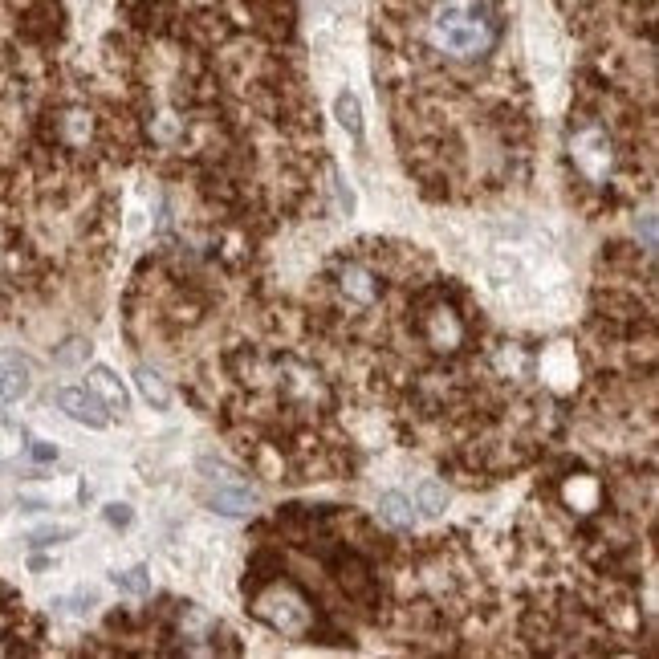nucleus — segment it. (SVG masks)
I'll return each mask as SVG.
<instances>
[{
    "label": "nucleus",
    "mask_w": 659,
    "mask_h": 659,
    "mask_svg": "<svg viewBox=\"0 0 659 659\" xmlns=\"http://www.w3.org/2000/svg\"><path fill=\"white\" fill-rule=\"evenodd\" d=\"M501 13L489 0H432L424 17V37L448 66H481L501 45Z\"/></svg>",
    "instance_id": "nucleus-1"
},
{
    "label": "nucleus",
    "mask_w": 659,
    "mask_h": 659,
    "mask_svg": "<svg viewBox=\"0 0 659 659\" xmlns=\"http://www.w3.org/2000/svg\"><path fill=\"white\" fill-rule=\"evenodd\" d=\"M57 407H62L74 424H86V428H106L110 424V411L102 407V399L90 387H62L57 391Z\"/></svg>",
    "instance_id": "nucleus-2"
},
{
    "label": "nucleus",
    "mask_w": 659,
    "mask_h": 659,
    "mask_svg": "<svg viewBox=\"0 0 659 659\" xmlns=\"http://www.w3.org/2000/svg\"><path fill=\"white\" fill-rule=\"evenodd\" d=\"M86 387L102 399V407H106L110 415H123V411H127V391H123V383L114 379V371H110V367H94V371H90V379H86Z\"/></svg>",
    "instance_id": "nucleus-3"
},
{
    "label": "nucleus",
    "mask_w": 659,
    "mask_h": 659,
    "mask_svg": "<svg viewBox=\"0 0 659 659\" xmlns=\"http://www.w3.org/2000/svg\"><path fill=\"white\" fill-rule=\"evenodd\" d=\"M33 379H29V367L17 363V358H9V363H0V407L9 403H21L29 395Z\"/></svg>",
    "instance_id": "nucleus-4"
},
{
    "label": "nucleus",
    "mask_w": 659,
    "mask_h": 659,
    "mask_svg": "<svg viewBox=\"0 0 659 659\" xmlns=\"http://www.w3.org/2000/svg\"><path fill=\"white\" fill-rule=\"evenodd\" d=\"M257 505V497L249 493V489H228V485H216V493H212V509L216 513H228V517H236V513H249Z\"/></svg>",
    "instance_id": "nucleus-5"
},
{
    "label": "nucleus",
    "mask_w": 659,
    "mask_h": 659,
    "mask_svg": "<svg viewBox=\"0 0 659 659\" xmlns=\"http://www.w3.org/2000/svg\"><path fill=\"white\" fill-rule=\"evenodd\" d=\"M379 517L391 521V525H399V529H411L415 525V509H411V501L403 493H383L379 497Z\"/></svg>",
    "instance_id": "nucleus-6"
},
{
    "label": "nucleus",
    "mask_w": 659,
    "mask_h": 659,
    "mask_svg": "<svg viewBox=\"0 0 659 659\" xmlns=\"http://www.w3.org/2000/svg\"><path fill=\"white\" fill-rule=\"evenodd\" d=\"M334 114H338V123L358 139L363 135V106H358V98L350 94V90H342L338 98H334Z\"/></svg>",
    "instance_id": "nucleus-7"
},
{
    "label": "nucleus",
    "mask_w": 659,
    "mask_h": 659,
    "mask_svg": "<svg viewBox=\"0 0 659 659\" xmlns=\"http://www.w3.org/2000/svg\"><path fill=\"white\" fill-rule=\"evenodd\" d=\"M415 509L444 513V509H448V489H444L440 481H419V485H415Z\"/></svg>",
    "instance_id": "nucleus-8"
},
{
    "label": "nucleus",
    "mask_w": 659,
    "mask_h": 659,
    "mask_svg": "<svg viewBox=\"0 0 659 659\" xmlns=\"http://www.w3.org/2000/svg\"><path fill=\"white\" fill-rule=\"evenodd\" d=\"M135 379H139V391H143V399H147V403H151L155 411H163V407L171 403V391H167V387L159 383V375H155V371L139 367V375H135Z\"/></svg>",
    "instance_id": "nucleus-9"
},
{
    "label": "nucleus",
    "mask_w": 659,
    "mask_h": 659,
    "mask_svg": "<svg viewBox=\"0 0 659 659\" xmlns=\"http://www.w3.org/2000/svg\"><path fill=\"white\" fill-rule=\"evenodd\" d=\"M114 586L127 590V594H147L151 590V574H147V566H135L127 574H114Z\"/></svg>",
    "instance_id": "nucleus-10"
},
{
    "label": "nucleus",
    "mask_w": 659,
    "mask_h": 659,
    "mask_svg": "<svg viewBox=\"0 0 659 659\" xmlns=\"http://www.w3.org/2000/svg\"><path fill=\"white\" fill-rule=\"evenodd\" d=\"M53 358H57V363H62V367L86 363V358H90V342H86V338H70L66 346H57V350H53Z\"/></svg>",
    "instance_id": "nucleus-11"
},
{
    "label": "nucleus",
    "mask_w": 659,
    "mask_h": 659,
    "mask_svg": "<svg viewBox=\"0 0 659 659\" xmlns=\"http://www.w3.org/2000/svg\"><path fill=\"white\" fill-rule=\"evenodd\" d=\"M62 537H70V529H62V525L37 529V533H29V546H53V542H62Z\"/></svg>",
    "instance_id": "nucleus-12"
},
{
    "label": "nucleus",
    "mask_w": 659,
    "mask_h": 659,
    "mask_svg": "<svg viewBox=\"0 0 659 659\" xmlns=\"http://www.w3.org/2000/svg\"><path fill=\"white\" fill-rule=\"evenodd\" d=\"M29 456H33V460H57V448H53V444L33 440V444H29Z\"/></svg>",
    "instance_id": "nucleus-13"
},
{
    "label": "nucleus",
    "mask_w": 659,
    "mask_h": 659,
    "mask_svg": "<svg viewBox=\"0 0 659 659\" xmlns=\"http://www.w3.org/2000/svg\"><path fill=\"white\" fill-rule=\"evenodd\" d=\"M106 521H110V525H127V521H131V509H127V505H110V509H106Z\"/></svg>",
    "instance_id": "nucleus-14"
}]
</instances>
